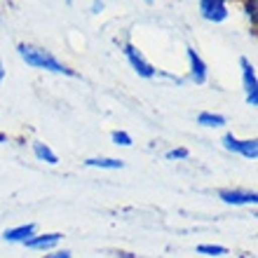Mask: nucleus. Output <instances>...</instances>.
<instances>
[{"mask_svg":"<svg viewBox=\"0 0 258 258\" xmlns=\"http://www.w3.org/2000/svg\"><path fill=\"white\" fill-rule=\"evenodd\" d=\"M242 7H244L246 19L251 21V26L256 28V24H258V0H242Z\"/></svg>","mask_w":258,"mask_h":258,"instance_id":"obj_14","label":"nucleus"},{"mask_svg":"<svg viewBox=\"0 0 258 258\" xmlns=\"http://www.w3.org/2000/svg\"><path fill=\"white\" fill-rule=\"evenodd\" d=\"M239 71H242V87L246 94V103L256 108L258 106V78H256V66H253L246 56H239Z\"/></svg>","mask_w":258,"mask_h":258,"instance_id":"obj_3","label":"nucleus"},{"mask_svg":"<svg viewBox=\"0 0 258 258\" xmlns=\"http://www.w3.org/2000/svg\"><path fill=\"white\" fill-rule=\"evenodd\" d=\"M188 148H171L167 150V160H188Z\"/></svg>","mask_w":258,"mask_h":258,"instance_id":"obj_16","label":"nucleus"},{"mask_svg":"<svg viewBox=\"0 0 258 258\" xmlns=\"http://www.w3.org/2000/svg\"><path fill=\"white\" fill-rule=\"evenodd\" d=\"M218 200H223L225 204H232V207H244V204L258 202V192L249 190V188H223V190H218Z\"/></svg>","mask_w":258,"mask_h":258,"instance_id":"obj_7","label":"nucleus"},{"mask_svg":"<svg viewBox=\"0 0 258 258\" xmlns=\"http://www.w3.org/2000/svg\"><path fill=\"white\" fill-rule=\"evenodd\" d=\"M42 258H73V253L68 249H54V251H47Z\"/></svg>","mask_w":258,"mask_h":258,"instance_id":"obj_17","label":"nucleus"},{"mask_svg":"<svg viewBox=\"0 0 258 258\" xmlns=\"http://www.w3.org/2000/svg\"><path fill=\"white\" fill-rule=\"evenodd\" d=\"M63 235L61 232H35L31 239H26L24 242V246L26 249H31V251H54V249H59V244H61Z\"/></svg>","mask_w":258,"mask_h":258,"instance_id":"obj_6","label":"nucleus"},{"mask_svg":"<svg viewBox=\"0 0 258 258\" xmlns=\"http://www.w3.org/2000/svg\"><path fill=\"white\" fill-rule=\"evenodd\" d=\"M85 167H92V169H122L124 162L122 160H117V157H89L85 160Z\"/></svg>","mask_w":258,"mask_h":258,"instance_id":"obj_10","label":"nucleus"},{"mask_svg":"<svg viewBox=\"0 0 258 258\" xmlns=\"http://www.w3.org/2000/svg\"><path fill=\"white\" fill-rule=\"evenodd\" d=\"M197 253L200 256H211V258H221V256H228V249L221 244H200L197 246Z\"/></svg>","mask_w":258,"mask_h":258,"instance_id":"obj_13","label":"nucleus"},{"mask_svg":"<svg viewBox=\"0 0 258 258\" xmlns=\"http://www.w3.org/2000/svg\"><path fill=\"white\" fill-rule=\"evenodd\" d=\"M225 150H230V153H237V155L246 157V160H256L258 157V141L256 139H237L235 134H223L221 139Z\"/></svg>","mask_w":258,"mask_h":258,"instance_id":"obj_5","label":"nucleus"},{"mask_svg":"<svg viewBox=\"0 0 258 258\" xmlns=\"http://www.w3.org/2000/svg\"><path fill=\"white\" fill-rule=\"evenodd\" d=\"M185 56H188V78H190L195 85H207V80H209V68H207L204 59L197 54L192 47L185 49Z\"/></svg>","mask_w":258,"mask_h":258,"instance_id":"obj_8","label":"nucleus"},{"mask_svg":"<svg viewBox=\"0 0 258 258\" xmlns=\"http://www.w3.org/2000/svg\"><path fill=\"white\" fill-rule=\"evenodd\" d=\"M17 54L21 56V61L31 68H38V71H47V73H56V75H68V78H75V71L68 68L63 61H59L49 49L40 47V45H31V42H19L17 45Z\"/></svg>","mask_w":258,"mask_h":258,"instance_id":"obj_1","label":"nucleus"},{"mask_svg":"<svg viewBox=\"0 0 258 258\" xmlns=\"http://www.w3.org/2000/svg\"><path fill=\"white\" fill-rule=\"evenodd\" d=\"M197 124H200V127L218 129V127H223V124H228V120H225V115H221V113H214V110H202V113L197 115Z\"/></svg>","mask_w":258,"mask_h":258,"instance_id":"obj_12","label":"nucleus"},{"mask_svg":"<svg viewBox=\"0 0 258 258\" xmlns=\"http://www.w3.org/2000/svg\"><path fill=\"white\" fill-rule=\"evenodd\" d=\"M146 3H153V0H146Z\"/></svg>","mask_w":258,"mask_h":258,"instance_id":"obj_21","label":"nucleus"},{"mask_svg":"<svg viewBox=\"0 0 258 258\" xmlns=\"http://www.w3.org/2000/svg\"><path fill=\"white\" fill-rule=\"evenodd\" d=\"M157 75H162V78H167V80H171V82H174V85H183V78H181V75L162 73V71H157Z\"/></svg>","mask_w":258,"mask_h":258,"instance_id":"obj_18","label":"nucleus"},{"mask_svg":"<svg viewBox=\"0 0 258 258\" xmlns=\"http://www.w3.org/2000/svg\"><path fill=\"white\" fill-rule=\"evenodd\" d=\"M5 66H3V59H0V85H3V82H5Z\"/></svg>","mask_w":258,"mask_h":258,"instance_id":"obj_20","label":"nucleus"},{"mask_svg":"<svg viewBox=\"0 0 258 258\" xmlns=\"http://www.w3.org/2000/svg\"><path fill=\"white\" fill-rule=\"evenodd\" d=\"M200 17L209 24H223L230 14V0H200Z\"/></svg>","mask_w":258,"mask_h":258,"instance_id":"obj_4","label":"nucleus"},{"mask_svg":"<svg viewBox=\"0 0 258 258\" xmlns=\"http://www.w3.org/2000/svg\"><path fill=\"white\" fill-rule=\"evenodd\" d=\"M122 54H124V59H127L129 66L134 68V73L139 75V78H146V80H153V78H157V68L153 66L148 59H146V54H143V52L136 47V45L127 42V45L122 47Z\"/></svg>","mask_w":258,"mask_h":258,"instance_id":"obj_2","label":"nucleus"},{"mask_svg":"<svg viewBox=\"0 0 258 258\" xmlns=\"http://www.w3.org/2000/svg\"><path fill=\"white\" fill-rule=\"evenodd\" d=\"M33 155L40 160V162H45V164H59V155H56L54 150L49 148L47 143H42V141H33Z\"/></svg>","mask_w":258,"mask_h":258,"instance_id":"obj_11","label":"nucleus"},{"mask_svg":"<svg viewBox=\"0 0 258 258\" xmlns=\"http://www.w3.org/2000/svg\"><path fill=\"white\" fill-rule=\"evenodd\" d=\"M103 12V0H92V14H101Z\"/></svg>","mask_w":258,"mask_h":258,"instance_id":"obj_19","label":"nucleus"},{"mask_svg":"<svg viewBox=\"0 0 258 258\" xmlns=\"http://www.w3.org/2000/svg\"><path fill=\"white\" fill-rule=\"evenodd\" d=\"M38 232L35 223H21V225H14V228H7L3 232V239L10 242V244H24L26 239H31Z\"/></svg>","mask_w":258,"mask_h":258,"instance_id":"obj_9","label":"nucleus"},{"mask_svg":"<svg viewBox=\"0 0 258 258\" xmlns=\"http://www.w3.org/2000/svg\"><path fill=\"white\" fill-rule=\"evenodd\" d=\"M110 141L115 143V146H122V148H129L132 143H134V139L127 134V132H122V129H115L113 134H110Z\"/></svg>","mask_w":258,"mask_h":258,"instance_id":"obj_15","label":"nucleus"}]
</instances>
